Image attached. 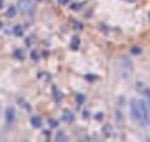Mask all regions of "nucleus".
I'll return each mask as SVG.
<instances>
[{
    "instance_id": "f257e3e1",
    "label": "nucleus",
    "mask_w": 150,
    "mask_h": 142,
    "mask_svg": "<svg viewBox=\"0 0 150 142\" xmlns=\"http://www.w3.org/2000/svg\"><path fill=\"white\" fill-rule=\"evenodd\" d=\"M129 111H131V117L137 123H140L141 126H147L149 124V121H150V108L147 107V104L144 101L131 99Z\"/></svg>"
},
{
    "instance_id": "f03ea898",
    "label": "nucleus",
    "mask_w": 150,
    "mask_h": 142,
    "mask_svg": "<svg viewBox=\"0 0 150 142\" xmlns=\"http://www.w3.org/2000/svg\"><path fill=\"white\" fill-rule=\"evenodd\" d=\"M16 9H18V12H21L22 15L33 16V15H34V11H35V6H34L33 0H18Z\"/></svg>"
},
{
    "instance_id": "7ed1b4c3",
    "label": "nucleus",
    "mask_w": 150,
    "mask_h": 142,
    "mask_svg": "<svg viewBox=\"0 0 150 142\" xmlns=\"http://www.w3.org/2000/svg\"><path fill=\"white\" fill-rule=\"evenodd\" d=\"M5 118H6V123L8 124H12L16 118V113H15V108L13 107H6L5 110Z\"/></svg>"
},
{
    "instance_id": "20e7f679",
    "label": "nucleus",
    "mask_w": 150,
    "mask_h": 142,
    "mask_svg": "<svg viewBox=\"0 0 150 142\" xmlns=\"http://www.w3.org/2000/svg\"><path fill=\"white\" fill-rule=\"evenodd\" d=\"M122 70H124V77H128L132 73V64L128 58H122Z\"/></svg>"
},
{
    "instance_id": "39448f33",
    "label": "nucleus",
    "mask_w": 150,
    "mask_h": 142,
    "mask_svg": "<svg viewBox=\"0 0 150 142\" xmlns=\"http://www.w3.org/2000/svg\"><path fill=\"white\" fill-rule=\"evenodd\" d=\"M30 123H31V126H33V127L40 129V127L43 126V118H41L40 115H33V117L30 118Z\"/></svg>"
},
{
    "instance_id": "423d86ee",
    "label": "nucleus",
    "mask_w": 150,
    "mask_h": 142,
    "mask_svg": "<svg viewBox=\"0 0 150 142\" xmlns=\"http://www.w3.org/2000/svg\"><path fill=\"white\" fill-rule=\"evenodd\" d=\"M12 33H13V36H16V37H24V27L19 25V24H16V25L12 28Z\"/></svg>"
},
{
    "instance_id": "0eeeda50",
    "label": "nucleus",
    "mask_w": 150,
    "mask_h": 142,
    "mask_svg": "<svg viewBox=\"0 0 150 142\" xmlns=\"http://www.w3.org/2000/svg\"><path fill=\"white\" fill-rule=\"evenodd\" d=\"M12 55H13V58L18 59V61H24V58H25L24 49H15V50L12 52Z\"/></svg>"
},
{
    "instance_id": "6e6552de",
    "label": "nucleus",
    "mask_w": 150,
    "mask_h": 142,
    "mask_svg": "<svg viewBox=\"0 0 150 142\" xmlns=\"http://www.w3.org/2000/svg\"><path fill=\"white\" fill-rule=\"evenodd\" d=\"M62 118H63V121H66V123H72V121H74V113H71L69 110H65Z\"/></svg>"
},
{
    "instance_id": "1a4fd4ad",
    "label": "nucleus",
    "mask_w": 150,
    "mask_h": 142,
    "mask_svg": "<svg viewBox=\"0 0 150 142\" xmlns=\"http://www.w3.org/2000/svg\"><path fill=\"white\" fill-rule=\"evenodd\" d=\"M18 104H19L22 108H25L27 111H31V108H33V107H31V104H30L27 99H24V98H18Z\"/></svg>"
},
{
    "instance_id": "9d476101",
    "label": "nucleus",
    "mask_w": 150,
    "mask_h": 142,
    "mask_svg": "<svg viewBox=\"0 0 150 142\" xmlns=\"http://www.w3.org/2000/svg\"><path fill=\"white\" fill-rule=\"evenodd\" d=\"M69 46H71V49H74V50H77V49L80 47V39H78L77 36H75V37H72V40H71Z\"/></svg>"
},
{
    "instance_id": "9b49d317",
    "label": "nucleus",
    "mask_w": 150,
    "mask_h": 142,
    "mask_svg": "<svg viewBox=\"0 0 150 142\" xmlns=\"http://www.w3.org/2000/svg\"><path fill=\"white\" fill-rule=\"evenodd\" d=\"M16 11H18V9H16L15 6H9V8L6 9V16H8V18H13V16L16 15Z\"/></svg>"
},
{
    "instance_id": "f8f14e48",
    "label": "nucleus",
    "mask_w": 150,
    "mask_h": 142,
    "mask_svg": "<svg viewBox=\"0 0 150 142\" xmlns=\"http://www.w3.org/2000/svg\"><path fill=\"white\" fill-rule=\"evenodd\" d=\"M53 98H54V101L56 102H59V101H62V93H60V90H57V87L56 86H53Z\"/></svg>"
},
{
    "instance_id": "ddd939ff",
    "label": "nucleus",
    "mask_w": 150,
    "mask_h": 142,
    "mask_svg": "<svg viewBox=\"0 0 150 142\" xmlns=\"http://www.w3.org/2000/svg\"><path fill=\"white\" fill-rule=\"evenodd\" d=\"M75 101H77L78 105H83V104L86 102V95H83V93H77V95H75Z\"/></svg>"
},
{
    "instance_id": "4468645a",
    "label": "nucleus",
    "mask_w": 150,
    "mask_h": 142,
    "mask_svg": "<svg viewBox=\"0 0 150 142\" xmlns=\"http://www.w3.org/2000/svg\"><path fill=\"white\" fill-rule=\"evenodd\" d=\"M54 139H56L57 142H60V141H66V139H68V136H66V135H65V133H63L62 130H59V132L56 133V136H54Z\"/></svg>"
},
{
    "instance_id": "2eb2a0df",
    "label": "nucleus",
    "mask_w": 150,
    "mask_h": 142,
    "mask_svg": "<svg viewBox=\"0 0 150 142\" xmlns=\"http://www.w3.org/2000/svg\"><path fill=\"white\" fill-rule=\"evenodd\" d=\"M31 59L33 61H40V52L38 50H33L31 52Z\"/></svg>"
},
{
    "instance_id": "dca6fc26",
    "label": "nucleus",
    "mask_w": 150,
    "mask_h": 142,
    "mask_svg": "<svg viewBox=\"0 0 150 142\" xmlns=\"http://www.w3.org/2000/svg\"><path fill=\"white\" fill-rule=\"evenodd\" d=\"M110 132H112V127H110L109 124H105V126H103V133L109 136V135H110Z\"/></svg>"
},
{
    "instance_id": "f3484780",
    "label": "nucleus",
    "mask_w": 150,
    "mask_h": 142,
    "mask_svg": "<svg viewBox=\"0 0 150 142\" xmlns=\"http://www.w3.org/2000/svg\"><path fill=\"white\" fill-rule=\"evenodd\" d=\"M143 93H144V96H146V99L150 102V89L149 87H146V89H143Z\"/></svg>"
},
{
    "instance_id": "a211bd4d",
    "label": "nucleus",
    "mask_w": 150,
    "mask_h": 142,
    "mask_svg": "<svg viewBox=\"0 0 150 142\" xmlns=\"http://www.w3.org/2000/svg\"><path fill=\"white\" fill-rule=\"evenodd\" d=\"M115 115H116V121L122 123V114H121V111H119V110H116V111H115Z\"/></svg>"
},
{
    "instance_id": "6ab92c4d",
    "label": "nucleus",
    "mask_w": 150,
    "mask_h": 142,
    "mask_svg": "<svg viewBox=\"0 0 150 142\" xmlns=\"http://www.w3.org/2000/svg\"><path fill=\"white\" fill-rule=\"evenodd\" d=\"M131 53H134V55H138V53H141V49H140L138 46H134V47L131 49Z\"/></svg>"
},
{
    "instance_id": "aec40b11",
    "label": "nucleus",
    "mask_w": 150,
    "mask_h": 142,
    "mask_svg": "<svg viewBox=\"0 0 150 142\" xmlns=\"http://www.w3.org/2000/svg\"><path fill=\"white\" fill-rule=\"evenodd\" d=\"M49 124H50L52 127H57V126H59L57 120H54V118H50V120H49Z\"/></svg>"
},
{
    "instance_id": "412c9836",
    "label": "nucleus",
    "mask_w": 150,
    "mask_h": 142,
    "mask_svg": "<svg viewBox=\"0 0 150 142\" xmlns=\"http://www.w3.org/2000/svg\"><path fill=\"white\" fill-rule=\"evenodd\" d=\"M74 28H75V30H81V28H83V25H81L78 21H75V22H74Z\"/></svg>"
},
{
    "instance_id": "4be33fe9",
    "label": "nucleus",
    "mask_w": 150,
    "mask_h": 142,
    "mask_svg": "<svg viewBox=\"0 0 150 142\" xmlns=\"http://www.w3.org/2000/svg\"><path fill=\"white\" fill-rule=\"evenodd\" d=\"M94 117H96V120H99V121H102V120H103V113H97V114H96Z\"/></svg>"
},
{
    "instance_id": "5701e85b",
    "label": "nucleus",
    "mask_w": 150,
    "mask_h": 142,
    "mask_svg": "<svg viewBox=\"0 0 150 142\" xmlns=\"http://www.w3.org/2000/svg\"><path fill=\"white\" fill-rule=\"evenodd\" d=\"M43 135H44V136H50V130H49V129H44V130H43Z\"/></svg>"
},
{
    "instance_id": "b1692460",
    "label": "nucleus",
    "mask_w": 150,
    "mask_h": 142,
    "mask_svg": "<svg viewBox=\"0 0 150 142\" xmlns=\"http://www.w3.org/2000/svg\"><path fill=\"white\" fill-rule=\"evenodd\" d=\"M57 2H59L60 5H68V3H69V0H57Z\"/></svg>"
},
{
    "instance_id": "393cba45",
    "label": "nucleus",
    "mask_w": 150,
    "mask_h": 142,
    "mask_svg": "<svg viewBox=\"0 0 150 142\" xmlns=\"http://www.w3.org/2000/svg\"><path fill=\"white\" fill-rule=\"evenodd\" d=\"M87 80H96V76H86Z\"/></svg>"
},
{
    "instance_id": "a878e982",
    "label": "nucleus",
    "mask_w": 150,
    "mask_h": 142,
    "mask_svg": "<svg viewBox=\"0 0 150 142\" xmlns=\"http://www.w3.org/2000/svg\"><path fill=\"white\" fill-rule=\"evenodd\" d=\"M5 6V0H0V9H2Z\"/></svg>"
},
{
    "instance_id": "bb28decb",
    "label": "nucleus",
    "mask_w": 150,
    "mask_h": 142,
    "mask_svg": "<svg viewBox=\"0 0 150 142\" xmlns=\"http://www.w3.org/2000/svg\"><path fill=\"white\" fill-rule=\"evenodd\" d=\"M83 115H84L86 118H88V111H84V113H83Z\"/></svg>"
},
{
    "instance_id": "cd10ccee",
    "label": "nucleus",
    "mask_w": 150,
    "mask_h": 142,
    "mask_svg": "<svg viewBox=\"0 0 150 142\" xmlns=\"http://www.w3.org/2000/svg\"><path fill=\"white\" fill-rule=\"evenodd\" d=\"M2 28H3V22H2V21H0V30H2Z\"/></svg>"
},
{
    "instance_id": "c85d7f7f",
    "label": "nucleus",
    "mask_w": 150,
    "mask_h": 142,
    "mask_svg": "<svg viewBox=\"0 0 150 142\" xmlns=\"http://www.w3.org/2000/svg\"><path fill=\"white\" fill-rule=\"evenodd\" d=\"M125 2H129V3H132V2H135V0H125Z\"/></svg>"
},
{
    "instance_id": "c756f323",
    "label": "nucleus",
    "mask_w": 150,
    "mask_h": 142,
    "mask_svg": "<svg viewBox=\"0 0 150 142\" xmlns=\"http://www.w3.org/2000/svg\"><path fill=\"white\" fill-rule=\"evenodd\" d=\"M149 16H150V14H149Z\"/></svg>"
}]
</instances>
